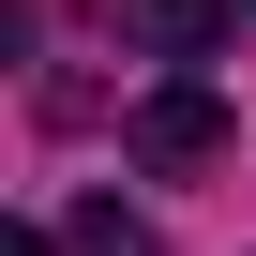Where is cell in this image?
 I'll list each match as a JSON object with an SVG mask.
<instances>
[{
  "label": "cell",
  "mask_w": 256,
  "mask_h": 256,
  "mask_svg": "<svg viewBox=\"0 0 256 256\" xmlns=\"http://www.w3.org/2000/svg\"><path fill=\"white\" fill-rule=\"evenodd\" d=\"M106 16H120V46H151V60H211L241 30V0H106Z\"/></svg>",
  "instance_id": "cell-2"
},
{
  "label": "cell",
  "mask_w": 256,
  "mask_h": 256,
  "mask_svg": "<svg viewBox=\"0 0 256 256\" xmlns=\"http://www.w3.org/2000/svg\"><path fill=\"white\" fill-rule=\"evenodd\" d=\"M60 256H166V241L120 211V196H76V211H60Z\"/></svg>",
  "instance_id": "cell-3"
},
{
  "label": "cell",
  "mask_w": 256,
  "mask_h": 256,
  "mask_svg": "<svg viewBox=\"0 0 256 256\" xmlns=\"http://www.w3.org/2000/svg\"><path fill=\"white\" fill-rule=\"evenodd\" d=\"M120 151H136V166H166V181H196V166H226V151H241V120H226L196 76H166L136 120H120Z\"/></svg>",
  "instance_id": "cell-1"
},
{
  "label": "cell",
  "mask_w": 256,
  "mask_h": 256,
  "mask_svg": "<svg viewBox=\"0 0 256 256\" xmlns=\"http://www.w3.org/2000/svg\"><path fill=\"white\" fill-rule=\"evenodd\" d=\"M0 256H60V226H0Z\"/></svg>",
  "instance_id": "cell-4"
},
{
  "label": "cell",
  "mask_w": 256,
  "mask_h": 256,
  "mask_svg": "<svg viewBox=\"0 0 256 256\" xmlns=\"http://www.w3.org/2000/svg\"><path fill=\"white\" fill-rule=\"evenodd\" d=\"M241 16H256V0H241Z\"/></svg>",
  "instance_id": "cell-5"
}]
</instances>
